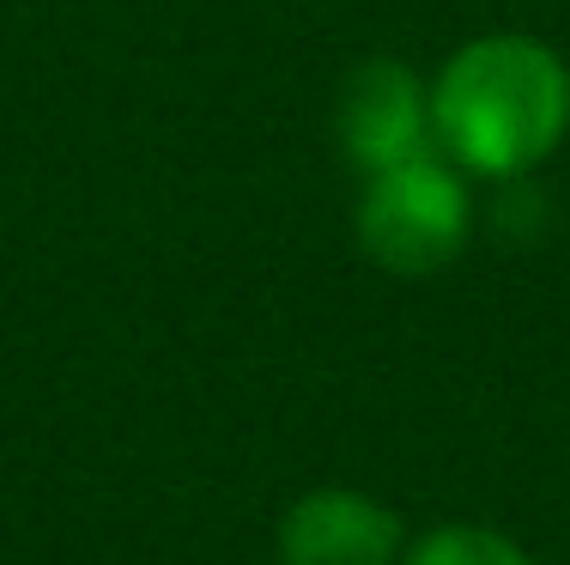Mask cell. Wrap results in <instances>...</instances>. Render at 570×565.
<instances>
[{
	"mask_svg": "<svg viewBox=\"0 0 570 565\" xmlns=\"http://www.w3.org/2000/svg\"><path fill=\"white\" fill-rule=\"evenodd\" d=\"M406 565H528V554L515 542H504V535L461 523V529H438L431 542H419Z\"/></svg>",
	"mask_w": 570,
	"mask_h": 565,
	"instance_id": "5b68a950",
	"label": "cell"
},
{
	"mask_svg": "<svg viewBox=\"0 0 570 565\" xmlns=\"http://www.w3.org/2000/svg\"><path fill=\"white\" fill-rule=\"evenodd\" d=\"M401 529L364 493H309L279 523V565H395Z\"/></svg>",
	"mask_w": 570,
	"mask_h": 565,
	"instance_id": "277c9868",
	"label": "cell"
},
{
	"mask_svg": "<svg viewBox=\"0 0 570 565\" xmlns=\"http://www.w3.org/2000/svg\"><path fill=\"white\" fill-rule=\"evenodd\" d=\"M334 128H341L346 158L376 177V171L413 165L431 153V98L413 79V67L371 56L364 67H352L341 104H334Z\"/></svg>",
	"mask_w": 570,
	"mask_h": 565,
	"instance_id": "3957f363",
	"label": "cell"
},
{
	"mask_svg": "<svg viewBox=\"0 0 570 565\" xmlns=\"http://www.w3.org/2000/svg\"><path fill=\"white\" fill-rule=\"evenodd\" d=\"M570 128V74L534 37H480L455 49L431 91V134L480 177H522Z\"/></svg>",
	"mask_w": 570,
	"mask_h": 565,
	"instance_id": "6da1fadb",
	"label": "cell"
},
{
	"mask_svg": "<svg viewBox=\"0 0 570 565\" xmlns=\"http://www.w3.org/2000/svg\"><path fill=\"white\" fill-rule=\"evenodd\" d=\"M468 188L450 165L438 158H413V165L395 171H376L371 188H364V207H358V244L376 267L389 274H438L450 267L461 244H468Z\"/></svg>",
	"mask_w": 570,
	"mask_h": 565,
	"instance_id": "7a4b0ae2",
	"label": "cell"
}]
</instances>
